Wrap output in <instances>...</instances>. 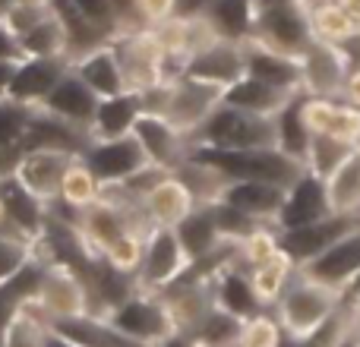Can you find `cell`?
I'll return each instance as SVG.
<instances>
[{
    "label": "cell",
    "mask_w": 360,
    "mask_h": 347,
    "mask_svg": "<svg viewBox=\"0 0 360 347\" xmlns=\"http://www.w3.org/2000/svg\"><path fill=\"white\" fill-rule=\"evenodd\" d=\"M6 228V209H4V199H0V230Z\"/></svg>",
    "instance_id": "91938a15"
},
{
    "label": "cell",
    "mask_w": 360,
    "mask_h": 347,
    "mask_svg": "<svg viewBox=\"0 0 360 347\" xmlns=\"http://www.w3.org/2000/svg\"><path fill=\"white\" fill-rule=\"evenodd\" d=\"M335 4L342 6V10L348 13V16H351V19H354V22L360 25V0H335Z\"/></svg>",
    "instance_id": "f5cc1de1"
},
{
    "label": "cell",
    "mask_w": 360,
    "mask_h": 347,
    "mask_svg": "<svg viewBox=\"0 0 360 347\" xmlns=\"http://www.w3.org/2000/svg\"><path fill=\"white\" fill-rule=\"evenodd\" d=\"M19 51L22 57H70V29L54 6L19 35Z\"/></svg>",
    "instance_id": "4dcf8cb0"
},
{
    "label": "cell",
    "mask_w": 360,
    "mask_h": 347,
    "mask_svg": "<svg viewBox=\"0 0 360 347\" xmlns=\"http://www.w3.org/2000/svg\"><path fill=\"white\" fill-rule=\"evenodd\" d=\"M70 67L76 70V76H79L98 98H108V95H117V92H127V89H130L127 86L124 67H120V57H117V51H114L111 41L79 54L76 60H70Z\"/></svg>",
    "instance_id": "4316f807"
},
{
    "label": "cell",
    "mask_w": 360,
    "mask_h": 347,
    "mask_svg": "<svg viewBox=\"0 0 360 347\" xmlns=\"http://www.w3.org/2000/svg\"><path fill=\"white\" fill-rule=\"evenodd\" d=\"M105 316L117 329H124L127 335L139 338V341H146L152 347H158L162 341H168L171 335L180 332L162 294H149V291H139V287L133 294H127L120 303H114Z\"/></svg>",
    "instance_id": "ba28073f"
},
{
    "label": "cell",
    "mask_w": 360,
    "mask_h": 347,
    "mask_svg": "<svg viewBox=\"0 0 360 347\" xmlns=\"http://www.w3.org/2000/svg\"><path fill=\"white\" fill-rule=\"evenodd\" d=\"M297 92L291 89H281V86H272V82H262L256 76H247L243 73L237 82H231L224 89V98L228 105L234 107H243V111H253V114H266V117H275L288 101L294 98Z\"/></svg>",
    "instance_id": "f1b7e54d"
},
{
    "label": "cell",
    "mask_w": 360,
    "mask_h": 347,
    "mask_svg": "<svg viewBox=\"0 0 360 347\" xmlns=\"http://www.w3.org/2000/svg\"><path fill=\"white\" fill-rule=\"evenodd\" d=\"M10 10H13V0H0V19H6Z\"/></svg>",
    "instance_id": "680465c9"
},
{
    "label": "cell",
    "mask_w": 360,
    "mask_h": 347,
    "mask_svg": "<svg viewBox=\"0 0 360 347\" xmlns=\"http://www.w3.org/2000/svg\"><path fill=\"white\" fill-rule=\"evenodd\" d=\"M310 25H313V38L326 44H345L351 35L360 32V25L335 0H310Z\"/></svg>",
    "instance_id": "74e56055"
},
{
    "label": "cell",
    "mask_w": 360,
    "mask_h": 347,
    "mask_svg": "<svg viewBox=\"0 0 360 347\" xmlns=\"http://www.w3.org/2000/svg\"><path fill=\"white\" fill-rule=\"evenodd\" d=\"M19 60H22V57H19ZM19 60H0V98L10 92V82H13V76H16Z\"/></svg>",
    "instance_id": "681fc988"
},
{
    "label": "cell",
    "mask_w": 360,
    "mask_h": 347,
    "mask_svg": "<svg viewBox=\"0 0 360 347\" xmlns=\"http://www.w3.org/2000/svg\"><path fill=\"white\" fill-rule=\"evenodd\" d=\"M158 347H199L196 341H193L190 335H186V332H177V335H171L168 341H162Z\"/></svg>",
    "instance_id": "816d5d0a"
},
{
    "label": "cell",
    "mask_w": 360,
    "mask_h": 347,
    "mask_svg": "<svg viewBox=\"0 0 360 347\" xmlns=\"http://www.w3.org/2000/svg\"><path fill=\"white\" fill-rule=\"evenodd\" d=\"M48 319L41 316V310L35 306V300L25 306H19L6 325L0 329V347H44L48 344Z\"/></svg>",
    "instance_id": "e575fe53"
},
{
    "label": "cell",
    "mask_w": 360,
    "mask_h": 347,
    "mask_svg": "<svg viewBox=\"0 0 360 347\" xmlns=\"http://www.w3.org/2000/svg\"><path fill=\"white\" fill-rule=\"evenodd\" d=\"M348 60H345L338 44H326L313 38L307 51L300 54V89L307 95H323V98H338L342 86L348 79Z\"/></svg>",
    "instance_id": "5bb4252c"
},
{
    "label": "cell",
    "mask_w": 360,
    "mask_h": 347,
    "mask_svg": "<svg viewBox=\"0 0 360 347\" xmlns=\"http://www.w3.org/2000/svg\"><path fill=\"white\" fill-rule=\"evenodd\" d=\"M133 136L143 145L146 158H149L152 164L168 168V171H177L180 164H184L186 152H190V136L180 133L165 114L143 111L136 117V124H133Z\"/></svg>",
    "instance_id": "9a60e30c"
},
{
    "label": "cell",
    "mask_w": 360,
    "mask_h": 347,
    "mask_svg": "<svg viewBox=\"0 0 360 347\" xmlns=\"http://www.w3.org/2000/svg\"><path fill=\"white\" fill-rule=\"evenodd\" d=\"M73 158H76V152H63V149H25V152H19L13 177L29 192H35L41 202L51 205L60 199L63 174H67Z\"/></svg>",
    "instance_id": "7c38bea8"
},
{
    "label": "cell",
    "mask_w": 360,
    "mask_h": 347,
    "mask_svg": "<svg viewBox=\"0 0 360 347\" xmlns=\"http://www.w3.org/2000/svg\"><path fill=\"white\" fill-rule=\"evenodd\" d=\"M32 259H38V240L22 237L19 230H0V284L16 278Z\"/></svg>",
    "instance_id": "ab89813d"
},
{
    "label": "cell",
    "mask_w": 360,
    "mask_h": 347,
    "mask_svg": "<svg viewBox=\"0 0 360 347\" xmlns=\"http://www.w3.org/2000/svg\"><path fill=\"white\" fill-rule=\"evenodd\" d=\"M329 196H326V180L316 174L304 171L285 192V205L278 211L275 228H297V224L316 221V218L329 215Z\"/></svg>",
    "instance_id": "603a6c76"
},
{
    "label": "cell",
    "mask_w": 360,
    "mask_h": 347,
    "mask_svg": "<svg viewBox=\"0 0 360 347\" xmlns=\"http://www.w3.org/2000/svg\"><path fill=\"white\" fill-rule=\"evenodd\" d=\"M326 196L332 211H360V149L326 177Z\"/></svg>",
    "instance_id": "8d00e7d4"
},
{
    "label": "cell",
    "mask_w": 360,
    "mask_h": 347,
    "mask_svg": "<svg viewBox=\"0 0 360 347\" xmlns=\"http://www.w3.org/2000/svg\"><path fill=\"white\" fill-rule=\"evenodd\" d=\"M243 70H247V76H256L262 82L291 89V92H304L300 89V57L281 54V51L269 48L256 38L243 41Z\"/></svg>",
    "instance_id": "484cf974"
},
{
    "label": "cell",
    "mask_w": 360,
    "mask_h": 347,
    "mask_svg": "<svg viewBox=\"0 0 360 347\" xmlns=\"http://www.w3.org/2000/svg\"><path fill=\"white\" fill-rule=\"evenodd\" d=\"M297 268L304 275H310V278L323 281L326 287H335V291H342L348 297L351 284H354L360 275V224L354 230H348L342 240L332 243L329 249H323L319 256H313L310 262H304Z\"/></svg>",
    "instance_id": "4fadbf2b"
},
{
    "label": "cell",
    "mask_w": 360,
    "mask_h": 347,
    "mask_svg": "<svg viewBox=\"0 0 360 347\" xmlns=\"http://www.w3.org/2000/svg\"><path fill=\"white\" fill-rule=\"evenodd\" d=\"M54 0H13V6H32V10H51Z\"/></svg>",
    "instance_id": "11a10c76"
},
{
    "label": "cell",
    "mask_w": 360,
    "mask_h": 347,
    "mask_svg": "<svg viewBox=\"0 0 360 347\" xmlns=\"http://www.w3.org/2000/svg\"><path fill=\"white\" fill-rule=\"evenodd\" d=\"M240 325H243V319H237V316H231V313L212 306L209 316L190 332V338L199 347H228L240 338Z\"/></svg>",
    "instance_id": "7bdbcfd3"
},
{
    "label": "cell",
    "mask_w": 360,
    "mask_h": 347,
    "mask_svg": "<svg viewBox=\"0 0 360 347\" xmlns=\"http://www.w3.org/2000/svg\"><path fill=\"white\" fill-rule=\"evenodd\" d=\"M98 101H101L98 95L76 76L73 67H70L67 73L60 76V82L48 92V98L35 107H41V111H48L51 117L63 120V124H70V126H79V130L89 133V126H92V120H95V111H98Z\"/></svg>",
    "instance_id": "2e32d148"
},
{
    "label": "cell",
    "mask_w": 360,
    "mask_h": 347,
    "mask_svg": "<svg viewBox=\"0 0 360 347\" xmlns=\"http://www.w3.org/2000/svg\"><path fill=\"white\" fill-rule=\"evenodd\" d=\"M67 70H70V57H22L6 98H16L32 107L41 105Z\"/></svg>",
    "instance_id": "d6986e66"
},
{
    "label": "cell",
    "mask_w": 360,
    "mask_h": 347,
    "mask_svg": "<svg viewBox=\"0 0 360 347\" xmlns=\"http://www.w3.org/2000/svg\"><path fill=\"white\" fill-rule=\"evenodd\" d=\"M348 303H351V310H354V316L360 319V291H357V294H351Z\"/></svg>",
    "instance_id": "6f0895ef"
},
{
    "label": "cell",
    "mask_w": 360,
    "mask_h": 347,
    "mask_svg": "<svg viewBox=\"0 0 360 347\" xmlns=\"http://www.w3.org/2000/svg\"><path fill=\"white\" fill-rule=\"evenodd\" d=\"M70 6H73L89 25H95L98 32H105L108 38H114L120 32L117 13H114L111 0H70Z\"/></svg>",
    "instance_id": "f6af8a7d"
},
{
    "label": "cell",
    "mask_w": 360,
    "mask_h": 347,
    "mask_svg": "<svg viewBox=\"0 0 360 347\" xmlns=\"http://www.w3.org/2000/svg\"><path fill=\"white\" fill-rule=\"evenodd\" d=\"M190 256L180 243L174 228H149L146 230V249L143 266L136 272V287L149 294H162L190 272Z\"/></svg>",
    "instance_id": "9c48e42d"
},
{
    "label": "cell",
    "mask_w": 360,
    "mask_h": 347,
    "mask_svg": "<svg viewBox=\"0 0 360 347\" xmlns=\"http://www.w3.org/2000/svg\"><path fill=\"white\" fill-rule=\"evenodd\" d=\"M174 230H177L180 243H184L186 256H190V262H199L202 256L215 253V249L224 243V237H221V230H218L215 215H212L209 205H196Z\"/></svg>",
    "instance_id": "836d02e7"
},
{
    "label": "cell",
    "mask_w": 360,
    "mask_h": 347,
    "mask_svg": "<svg viewBox=\"0 0 360 347\" xmlns=\"http://www.w3.org/2000/svg\"><path fill=\"white\" fill-rule=\"evenodd\" d=\"M143 114V95L127 89V92L108 95L98 101V111L95 120L89 126V136L92 139H114V136H127L133 133V124Z\"/></svg>",
    "instance_id": "83f0119b"
},
{
    "label": "cell",
    "mask_w": 360,
    "mask_h": 347,
    "mask_svg": "<svg viewBox=\"0 0 360 347\" xmlns=\"http://www.w3.org/2000/svg\"><path fill=\"white\" fill-rule=\"evenodd\" d=\"M354 319H357V316H354ZM354 325H357V341H360V319H357V322H354Z\"/></svg>",
    "instance_id": "6125c7cd"
},
{
    "label": "cell",
    "mask_w": 360,
    "mask_h": 347,
    "mask_svg": "<svg viewBox=\"0 0 360 347\" xmlns=\"http://www.w3.org/2000/svg\"><path fill=\"white\" fill-rule=\"evenodd\" d=\"M114 51L120 57V67H124L127 86L133 92H146V89L158 86V82H168V57H165L162 44H158L155 32L149 25H139V29H124L111 38Z\"/></svg>",
    "instance_id": "52a82bcc"
},
{
    "label": "cell",
    "mask_w": 360,
    "mask_h": 347,
    "mask_svg": "<svg viewBox=\"0 0 360 347\" xmlns=\"http://www.w3.org/2000/svg\"><path fill=\"white\" fill-rule=\"evenodd\" d=\"M354 149H357V145L345 143V139H335V136H313V133H310V145H307L304 164H307V171H310V174H316V177L326 180Z\"/></svg>",
    "instance_id": "b9f144b4"
},
{
    "label": "cell",
    "mask_w": 360,
    "mask_h": 347,
    "mask_svg": "<svg viewBox=\"0 0 360 347\" xmlns=\"http://www.w3.org/2000/svg\"><path fill=\"white\" fill-rule=\"evenodd\" d=\"M345 303H348V297H345L342 291L326 287L323 281L310 278V275H304L297 268L272 310H275V316H278L281 329H285L288 335L307 338L310 332H316L326 319L335 316Z\"/></svg>",
    "instance_id": "3957f363"
},
{
    "label": "cell",
    "mask_w": 360,
    "mask_h": 347,
    "mask_svg": "<svg viewBox=\"0 0 360 347\" xmlns=\"http://www.w3.org/2000/svg\"><path fill=\"white\" fill-rule=\"evenodd\" d=\"M250 38L281 51V54L300 57L307 44L313 41L310 0H275V4L259 6Z\"/></svg>",
    "instance_id": "5b68a950"
},
{
    "label": "cell",
    "mask_w": 360,
    "mask_h": 347,
    "mask_svg": "<svg viewBox=\"0 0 360 347\" xmlns=\"http://www.w3.org/2000/svg\"><path fill=\"white\" fill-rule=\"evenodd\" d=\"M196 205L199 202L193 199L190 186H186L177 174H171V177H165L162 183L139 202V211H143L149 228H177Z\"/></svg>",
    "instance_id": "d4e9b609"
},
{
    "label": "cell",
    "mask_w": 360,
    "mask_h": 347,
    "mask_svg": "<svg viewBox=\"0 0 360 347\" xmlns=\"http://www.w3.org/2000/svg\"><path fill=\"white\" fill-rule=\"evenodd\" d=\"M186 158H196L202 164H212L228 180H272V183L291 186L307 164L300 158L288 155L278 145H262V149H212V145H193Z\"/></svg>",
    "instance_id": "6da1fadb"
},
{
    "label": "cell",
    "mask_w": 360,
    "mask_h": 347,
    "mask_svg": "<svg viewBox=\"0 0 360 347\" xmlns=\"http://www.w3.org/2000/svg\"><path fill=\"white\" fill-rule=\"evenodd\" d=\"M22 51H19V38L10 32V25L0 19V60H19Z\"/></svg>",
    "instance_id": "7dc6e473"
},
{
    "label": "cell",
    "mask_w": 360,
    "mask_h": 347,
    "mask_svg": "<svg viewBox=\"0 0 360 347\" xmlns=\"http://www.w3.org/2000/svg\"><path fill=\"white\" fill-rule=\"evenodd\" d=\"M357 149H360V143H357Z\"/></svg>",
    "instance_id": "be15d7a7"
},
{
    "label": "cell",
    "mask_w": 360,
    "mask_h": 347,
    "mask_svg": "<svg viewBox=\"0 0 360 347\" xmlns=\"http://www.w3.org/2000/svg\"><path fill=\"white\" fill-rule=\"evenodd\" d=\"M0 199H4V209H6V228L38 240L44 230V221H48V202H41L35 192L25 190L13 177V171L0 174Z\"/></svg>",
    "instance_id": "7402d4cb"
},
{
    "label": "cell",
    "mask_w": 360,
    "mask_h": 347,
    "mask_svg": "<svg viewBox=\"0 0 360 347\" xmlns=\"http://www.w3.org/2000/svg\"><path fill=\"white\" fill-rule=\"evenodd\" d=\"M247 272H250V284H253L256 300L272 310V306L278 303L281 291L288 287V281H291V275L297 272V262H294L285 249H278L275 256H269V259L250 266Z\"/></svg>",
    "instance_id": "d6a6232c"
},
{
    "label": "cell",
    "mask_w": 360,
    "mask_h": 347,
    "mask_svg": "<svg viewBox=\"0 0 360 347\" xmlns=\"http://www.w3.org/2000/svg\"><path fill=\"white\" fill-rule=\"evenodd\" d=\"M32 105H22L16 98H0V174L16 168V158L22 152V139L32 120Z\"/></svg>",
    "instance_id": "1f68e13d"
},
{
    "label": "cell",
    "mask_w": 360,
    "mask_h": 347,
    "mask_svg": "<svg viewBox=\"0 0 360 347\" xmlns=\"http://www.w3.org/2000/svg\"><path fill=\"white\" fill-rule=\"evenodd\" d=\"M304 120L313 136H335L345 143H360V107L345 98H323L304 92Z\"/></svg>",
    "instance_id": "e0dca14e"
},
{
    "label": "cell",
    "mask_w": 360,
    "mask_h": 347,
    "mask_svg": "<svg viewBox=\"0 0 360 347\" xmlns=\"http://www.w3.org/2000/svg\"><path fill=\"white\" fill-rule=\"evenodd\" d=\"M256 13H259V4H256V0H209L199 16L209 19V25L221 38L243 44L250 35H253Z\"/></svg>",
    "instance_id": "f546056e"
},
{
    "label": "cell",
    "mask_w": 360,
    "mask_h": 347,
    "mask_svg": "<svg viewBox=\"0 0 360 347\" xmlns=\"http://www.w3.org/2000/svg\"><path fill=\"white\" fill-rule=\"evenodd\" d=\"M136 6L143 25H158L165 19L177 16V0H136Z\"/></svg>",
    "instance_id": "bcb514c9"
},
{
    "label": "cell",
    "mask_w": 360,
    "mask_h": 347,
    "mask_svg": "<svg viewBox=\"0 0 360 347\" xmlns=\"http://www.w3.org/2000/svg\"><path fill=\"white\" fill-rule=\"evenodd\" d=\"M354 322H357V319H354ZM335 347H360V341H357V325H351V332H348V335H345Z\"/></svg>",
    "instance_id": "9f6ffc18"
},
{
    "label": "cell",
    "mask_w": 360,
    "mask_h": 347,
    "mask_svg": "<svg viewBox=\"0 0 360 347\" xmlns=\"http://www.w3.org/2000/svg\"><path fill=\"white\" fill-rule=\"evenodd\" d=\"M288 186L272 183V180H228L221 199L234 209H240L243 215L256 218L262 224H275L278 211L285 205Z\"/></svg>",
    "instance_id": "44dd1931"
},
{
    "label": "cell",
    "mask_w": 360,
    "mask_h": 347,
    "mask_svg": "<svg viewBox=\"0 0 360 347\" xmlns=\"http://www.w3.org/2000/svg\"><path fill=\"white\" fill-rule=\"evenodd\" d=\"M184 73L193 76V79H202V82H212V86L228 89L231 82H237L247 73V70H243V44L218 38V41L196 51V54L184 63Z\"/></svg>",
    "instance_id": "ac0fdd59"
},
{
    "label": "cell",
    "mask_w": 360,
    "mask_h": 347,
    "mask_svg": "<svg viewBox=\"0 0 360 347\" xmlns=\"http://www.w3.org/2000/svg\"><path fill=\"white\" fill-rule=\"evenodd\" d=\"M139 95H143V111L165 114L180 133L193 136V133L209 120V114L221 105L224 89L180 73L174 79L158 82V86L146 89V92H139Z\"/></svg>",
    "instance_id": "7a4b0ae2"
},
{
    "label": "cell",
    "mask_w": 360,
    "mask_h": 347,
    "mask_svg": "<svg viewBox=\"0 0 360 347\" xmlns=\"http://www.w3.org/2000/svg\"><path fill=\"white\" fill-rule=\"evenodd\" d=\"M209 284H212V300H215V306L224 313H231V316L250 319L253 313L266 310V306L256 300L253 284H250V272H247L240 256L231 259L228 266L218 268V272L209 278Z\"/></svg>",
    "instance_id": "ffe728a7"
},
{
    "label": "cell",
    "mask_w": 360,
    "mask_h": 347,
    "mask_svg": "<svg viewBox=\"0 0 360 347\" xmlns=\"http://www.w3.org/2000/svg\"><path fill=\"white\" fill-rule=\"evenodd\" d=\"M101 196H105L101 180L95 177L86 162H82V155H76L73 162H70L67 174H63L60 199H57V202L67 205V209H73V211H82V209H89V205L98 202Z\"/></svg>",
    "instance_id": "d590c367"
},
{
    "label": "cell",
    "mask_w": 360,
    "mask_h": 347,
    "mask_svg": "<svg viewBox=\"0 0 360 347\" xmlns=\"http://www.w3.org/2000/svg\"><path fill=\"white\" fill-rule=\"evenodd\" d=\"M281 338H285V329H281L278 316H275V310H259L253 313L250 319H243L240 325V347H278Z\"/></svg>",
    "instance_id": "ee69618b"
},
{
    "label": "cell",
    "mask_w": 360,
    "mask_h": 347,
    "mask_svg": "<svg viewBox=\"0 0 360 347\" xmlns=\"http://www.w3.org/2000/svg\"><path fill=\"white\" fill-rule=\"evenodd\" d=\"M360 224V211H329V215L316 218V221L297 224V228H281L278 230V247L291 256L297 266L310 262L323 249H329L335 240H342L348 230Z\"/></svg>",
    "instance_id": "30bf717a"
},
{
    "label": "cell",
    "mask_w": 360,
    "mask_h": 347,
    "mask_svg": "<svg viewBox=\"0 0 360 347\" xmlns=\"http://www.w3.org/2000/svg\"><path fill=\"white\" fill-rule=\"evenodd\" d=\"M35 306L48 322H60V319H73L82 313H95V297L82 272H76L73 266H63V262H44Z\"/></svg>",
    "instance_id": "8992f818"
},
{
    "label": "cell",
    "mask_w": 360,
    "mask_h": 347,
    "mask_svg": "<svg viewBox=\"0 0 360 347\" xmlns=\"http://www.w3.org/2000/svg\"><path fill=\"white\" fill-rule=\"evenodd\" d=\"M256 4H259V6H266V4H275V0H256Z\"/></svg>",
    "instance_id": "94428289"
},
{
    "label": "cell",
    "mask_w": 360,
    "mask_h": 347,
    "mask_svg": "<svg viewBox=\"0 0 360 347\" xmlns=\"http://www.w3.org/2000/svg\"><path fill=\"white\" fill-rule=\"evenodd\" d=\"M190 143L212 145V149H262V145H278V136H275V117L221 101L190 136Z\"/></svg>",
    "instance_id": "277c9868"
},
{
    "label": "cell",
    "mask_w": 360,
    "mask_h": 347,
    "mask_svg": "<svg viewBox=\"0 0 360 347\" xmlns=\"http://www.w3.org/2000/svg\"><path fill=\"white\" fill-rule=\"evenodd\" d=\"M57 335L70 338L79 347H152L139 338L127 335L124 329L111 322L105 313H82V316L73 319H60V322H48Z\"/></svg>",
    "instance_id": "cb8c5ba5"
},
{
    "label": "cell",
    "mask_w": 360,
    "mask_h": 347,
    "mask_svg": "<svg viewBox=\"0 0 360 347\" xmlns=\"http://www.w3.org/2000/svg\"><path fill=\"white\" fill-rule=\"evenodd\" d=\"M143 249H146V230H127L124 237H117L114 243H108L98 253L101 262L114 268L120 275H130L136 281V272L143 266Z\"/></svg>",
    "instance_id": "60d3db41"
},
{
    "label": "cell",
    "mask_w": 360,
    "mask_h": 347,
    "mask_svg": "<svg viewBox=\"0 0 360 347\" xmlns=\"http://www.w3.org/2000/svg\"><path fill=\"white\" fill-rule=\"evenodd\" d=\"M82 162L92 168V174L101 180L105 190L124 183L130 174H136L149 158H146L143 145L136 143L133 133L127 136H114V139H89V145L79 152Z\"/></svg>",
    "instance_id": "8fae6325"
},
{
    "label": "cell",
    "mask_w": 360,
    "mask_h": 347,
    "mask_svg": "<svg viewBox=\"0 0 360 347\" xmlns=\"http://www.w3.org/2000/svg\"><path fill=\"white\" fill-rule=\"evenodd\" d=\"M44 347H79V344H73V341H70V338L57 335V332L51 329V332H48V344H44Z\"/></svg>",
    "instance_id": "db71d44e"
},
{
    "label": "cell",
    "mask_w": 360,
    "mask_h": 347,
    "mask_svg": "<svg viewBox=\"0 0 360 347\" xmlns=\"http://www.w3.org/2000/svg\"><path fill=\"white\" fill-rule=\"evenodd\" d=\"M209 0H177V16H199Z\"/></svg>",
    "instance_id": "f907efd6"
},
{
    "label": "cell",
    "mask_w": 360,
    "mask_h": 347,
    "mask_svg": "<svg viewBox=\"0 0 360 347\" xmlns=\"http://www.w3.org/2000/svg\"><path fill=\"white\" fill-rule=\"evenodd\" d=\"M338 98H345L348 105L360 107V67L357 70H348V79H345L342 95H338Z\"/></svg>",
    "instance_id": "c3c4849f"
},
{
    "label": "cell",
    "mask_w": 360,
    "mask_h": 347,
    "mask_svg": "<svg viewBox=\"0 0 360 347\" xmlns=\"http://www.w3.org/2000/svg\"><path fill=\"white\" fill-rule=\"evenodd\" d=\"M275 136H278V149L288 155L304 162L307 145H310V130L304 120V92H297L278 114H275Z\"/></svg>",
    "instance_id": "f35d334b"
}]
</instances>
